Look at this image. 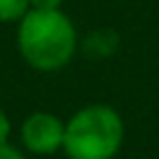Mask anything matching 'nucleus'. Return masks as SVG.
Segmentation results:
<instances>
[{
  "label": "nucleus",
  "mask_w": 159,
  "mask_h": 159,
  "mask_svg": "<svg viewBox=\"0 0 159 159\" xmlns=\"http://www.w3.org/2000/svg\"><path fill=\"white\" fill-rule=\"evenodd\" d=\"M124 119L108 103H87L66 119V159H115L124 145Z\"/></svg>",
  "instance_id": "nucleus-2"
},
{
  "label": "nucleus",
  "mask_w": 159,
  "mask_h": 159,
  "mask_svg": "<svg viewBox=\"0 0 159 159\" xmlns=\"http://www.w3.org/2000/svg\"><path fill=\"white\" fill-rule=\"evenodd\" d=\"M0 159H28V152L19 145H12L10 140L0 145Z\"/></svg>",
  "instance_id": "nucleus-6"
},
{
  "label": "nucleus",
  "mask_w": 159,
  "mask_h": 159,
  "mask_svg": "<svg viewBox=\"0 0 159 159\" xmlns=\"http://www.w3.org/2000/svg\"><path fill=\"white\" fill-rule=\"evenodd\" d=\"M10 136H12V119H10V115H7L5 110L0 108V145L7 143Z\"/></svg>",
  "instance_id": "nucleus-7"
},
{
  "label": "nucleus",
  "mask_w": 159,
  "mask_h": 159,
  "mask_svg": "<svg viewBox=\"0 0 159 159\" xmlns=\"http://www.w3.org/2000/svg\"><path fill=\"white\" fill-rule=\"evenodd\" d=\"M28 10V0H0V24H16Z\"/></svg>",
  "instance_id": "nucleus-5"
},
{
  "label": "nucleus",
  "mask_w": 159,
  "mask_h": 159,
  "mask_svg": "<svg viewBox=\"0 0 159 159\" xmlns=\"http://www.w3.org/2000/svg\"><path fill=\"white\" fill-rule=\"evenodd\" d=\"M117 47H119V35L112 33V30H94L80 42V49L96 61L112 56Z\"/></svg>",
  "instance_id": "nucleus-4"
},
{
  "label": "nucleus",
  "mask_w": 159,
  "mask_h": 159,
  "mask_svg": "<svg viewBox=\"0 0 159 159\" xmlns=\"http://www.w3.org/2000/svg\"><path fill=\"white\" fill-rule=\"evenodd\" d=\"M16 52L38 73H59L80 52V33L63 10H28L16 21Z\"/></svg>",
  "instance_id": "nucleus-1"
},
{
  "label": "nucleus",
  "mask_w": 159,
  "mask_h": 159,
  "mask_svg": "<svg viewBox=\"0 0 159 159\" xmlns=\"http://www.w3.org/2000/svg\"><path fill=\"white\" fill-rule=\"evenodd\" d=\"M66 119L52 110H33L19 124V143L28 154L54 157L63 150Z\"/></svg>",
  "instance_id": "nucleus-3"
},
{
  "label": "nucleus",
  "mask_w": 159,
  "mask_h": 159,
  "mask_svg": "<svg viewBox=\"0 0 159 159\" xmlns=\"http://www.w3.org/2000/svg\"><path fill=\"white\" fill-rule=\"evenodd\" d=\"M30 10H63L66 0H28Z\"/></svg>",
  "instance_id": "nucleus-8"
}]
</instances>
